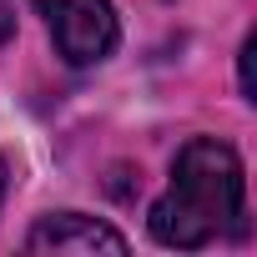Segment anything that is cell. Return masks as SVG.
<instances>
[{
    "label": "cell",
    "mask_w": 257,
    "mask_h": 257,
    "mask_svg": "<svg viewBox=\"0 0 257 257\" xmlns=\"http://www.w3.org/2000/svg\"><path fill=\"white\" fill-rule=\"evenodd\" d=\"M31 252H126V237L96 217H81V212H61V217H41L26 237Z\"/></svg>",
    "instance_id": "cell-3"
},
{
    "label": "cell",
    "mask_w": 257,
    "mask_h": 257,
    "mask_svg": "<svg viewBox=\"0 0 257 257\" xmlns=\"http://www.w3.org/2000/svg\"><path fill=\"white\" fill-rule=\"evenodd\" d=\"M227 227H242V162L227 142L197 137L177 152L172 187L152 207V237L162 247H207Z\"/></svg>",
    "instance_id": "cell-1"
},
{
    "label": "cell",
    "mask_w": 257,
    "mask_h": 257,
    "mask_svg": "<svg viewBox=\"0 0 257 257\" xmlns=\"http://www.w3.org/2000/svg\"><path fill=\"white\" fill-rule=\"evenodd\" d=\"M41 16L51 21L56 51L71 66H96L116 46V11L111 0H36Z\"/></svg>",
    "instance_id": "cell-2"
},
{
    "label": "cell",
    "mask_w": 257,
    "mask_h": 257,
    "mask_svg": "<svg viewBox=\"0 0 257 257\" xmlns=\"http://www.w3.org/2000/svg\"><path fill=\"white\" fill-rule=\"evenodd\" d=\"M0 197H6V162H0Z\"/></svg>",
    "instance_id": "cell-6"
},
{
    "label": "cell",
    "mask_w": 257,
    "mask_h": 257,
    "mask_svg": "<svg viewBox=\"0 0 257 257\" xmlns=\"http://www.w3.org/2000/svg\"><path fill=\"white\" fill-rule=\"evenodd\" d=\"M16 31V0H0V41Z\"/></svg>",
    "instance_id": "cell-5"
},
{
    "label": "cell",
    "mask_w": 257,
    "mask_h": 257,
    "mask_svg": "<svg viewBox=\"0 0 257 257\" xmlns=\"http://www.w3.org/2000/svg\"><path fill=\"white\" fill-rule=\"evenodd\" d=\"M252 56H257V41L247 36V46H242V96H247V101H257V96H252Z\"/></svg>",
    "instance_id": "cell-4"
}]
</instances>
